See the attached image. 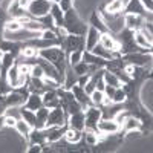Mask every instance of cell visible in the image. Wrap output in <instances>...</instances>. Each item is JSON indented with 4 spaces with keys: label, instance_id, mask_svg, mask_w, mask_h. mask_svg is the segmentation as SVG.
Returning a JSON list of instances; mask_svg holds the SVG:
<instances>
[{
    "label": "cell",
    "instance_id": "6da1fadb",
    "mask_svg": "<svg viewBox=\"0 0 153 153\" xmlns=\"http://www.w3.org/2000/svg\"><path fill=\"white\" fill-rule=\"evenodd\" d=\"M69 34L72 35H84L89 25H86V22L81 19V16L78 14V11L75 8H71L69 11L65 12V25H63Z\"/></svg>",
    "mask_w": 153,
    "mask_h": 153
},
{
    "label": "cell",
    "instance_id": "7a4b0ae2",
    "mask_svg": "<svg viewBox=\"0 0 153 153\" xmlns=\"http://www.w3.org/2000/svg\"><path fill=\"white\" fill-rule=\"evenodd\" d=\"M101 19L106 23L107 31L110 34H118L124 28V12H117V14H110V12H100Z\"/></svg>",
    "mask_w": 153,
    "mask_h": 153
},
{
    "label": "cell",
    "instance_id": "3957f363",
    "mask_svg": "<svg viewBox=\"0 0 153 153\" xmlns=\"http://www.w3.org/2000/svg\"><path fill=\"white\" fill-rule=\"evenodd\" d=\"M51 6H52V3H51L49 0H31V3L28 6V14L32 19L45 17V16L49 14Z\"/></svg>",
    "mask_w": 153,
    "mask_h": 153
},
{
    "label": "cell",
    "instance_id": "277c9868",
    "mask_svg": "<svg viewBox=\"0 0 153 153\" xmlns=\"http://www.w3.org/2000/svg\"><path fill=\"white\" fill-rule=\"evenodd\" d=\"M101 118H103V110H101V107H97L94 104L87 106L84 109V121H86V127H84V129L97 130V124H98V121Z\"/></svg>",
    "mask_w": 153,
    "mask_h": 153
},
{
    "label": "cell",
    "instance_id": "5b68a950",
    "mask_svg": "<svg viewBox=\"0 0 153 153\" xmlns=\"http://www.w3.org/2000/svg\"><path fill=\"white\" fill-rule=\"evenodd\" d=\"M58 46L65 51L66 55L71 54L72 51H84V35H72V34H69Z\"/></svg>",
    "mask_w": 153,
    "mask_h": 153
},
{
    "label": "cell",
    "instance_id": "8992f818",
    "mask_svg": "<svg viewBox=\"0 0 153 153\" xmlns=\"http://www.w3.org/2000/svg\"><path fill=\"white\" fill-rule=\"evenodd\" d=\"M66 124H68V113L63 110L61 106L49 109L46 127H61V126H66Z\"/></svg>",
    "mask_w": 153,
    "mask_h": 153
},
{
    "label": "cell",
    "instance_id": "52a82bcc",
    "mask_svg": "<svg viewBox=\"0 0 153 153\" xmlns=\"http://www.w3.org/2000/svg\"><path fill=\"white\" fill-rule=\"evenodd\" d=\"M124 61H127V65H133L139 68H146L147 65H152V52H132V54H124L123 55Z\"/></svg>",
    "mask_w": 153,
    "mask_h": 153
},
{
    "label": "cell",
    "instance_id": "ba28073f",
    "mask_svg": "<svg viewBox=\"0 0 153 153\" xmlns=\"http://www.w3.org/2000/svg\"><path fill=\"white\" fill-rule=\"evenodd\" d=\"M35 63L42 66V69H43V72H45V76L54 78V80H57V81L61 84L63 76L60 75V72L57 71V68H55L51 61H48V60H45V58H42V57H37V58H35Z\"/></svg>",
    "mask_w": 153,
    "mask_h": 153
},
{
    "label": "cell",
    "instance_id": "9c48e42d",
    "mask_svg": "<svg viewBox=\"0 0 153 153\" xmlns=\"http://www.w3.org/2000/svg\"><path fill=\"white\" fill-rule=\"evenodd\" d=\"M100 45L103 46L104 49L110 51V52H120L121 51V43L117 40V37H113L110 32H104V34H101L100 37ZM121 54V52H120Z\"/></svg>",
    "mask_w": 153,
    "mask_h": 153
},
{
    "label": "cell",
    "instance_id": "30bf717a",
    "mask_svg": "<svg viewBox=\"0 0 153 153\" xmlns=\"http://www.w3.org/2000/svg\"><path fill=\"white\" fill-rule=\"evenodd\" d=\"M97 130L98 132H103L106 135H117L120 130H121V127L115 123L112 118H101L97 124Z\"/></svg>",
    "mask_w": 153,
    "mask_h": 153
},
{
    "label": "cell",
    "instance_id": "8fae6325",
    "mask_svg": "<svg viewBox=\"0 0 153 153\" xmlns=\"http://www.w3.org/2000/svg\"><path fill=\"white\" fill-rule=\"evenodd\" d=\"M146 23L144 16H138V14H124V28L130 29V31H139L143 28V25Z\"/></svg>",
    "mask_w": 153,
    "mask_h": 153
},
{
    "label": "cell",
    "instance_id": "7c38bea8",
    "mask_svg": "<svg viewBox=\"0 0 153 153\" xmlns=\"http://www.w3.org/2000/svg\"><path fill=\"white\" fill-rule=\"evenodd\" d=\"M100 37H101L100 31L89 26L84 34V51H92L97 45H100Z\"/></svg>",
    "mask_w": 153,
    "mask_h": 153
},
{
    "label": "cell",
    "instance_id": "4fadbf2b",
    "mask_svg": "<svg viewBox=\"0 0 153 153\" xmlns=\"http://www.w3.org/2000/svg\"><path fill=\"white\" fill-rule=\"evenodd\" d=\"M68 127L83 132V130H84V127H86L84 110H78V112H75V113L69 115V117H68Z\"/></svg>",
    "mask_w": 153,
    "mask_h": 153
},
{
    "label": "cell",
    "instance_id": "5bb4252c",
    "mask_svg": "<svg viewBox=\"0 0 153 153\" xmlns=\"http://www.w3.org/2000/svg\"><path fill=\"white\" fill-rule=\"evenodd\" d=\"M43 98V106L48 109H54L60 106V98L57 94V89H46V91L42 94Z\"/></svg>",
    "mask_w": 153,
    "mask_h": 153
},
{
    "label": "cell",
    "instance_id": "9a60e30c",
    "mask_svg": "<svg viewBox=\"0 0 153 153\" xmlns=\"http://www.w3.org/2000/svg\"><path fill=\"white\" fill-rule=\"evenodd\" d=\"M71 92H72V95H74V98L78 101V103L81 104V107H83V110L87 107V106H91V98H89V95L84 92V89H83V86H78V84H74L72 87H71Z\"/></svg>",
    "mask_w": 153,
    "mask_h": 153
},
{
    "label": "cell",
    "instance_id": "2e32d148",
    "mask_svg": "<svg viewBox=\"0 0 153 153\" xmlns=\"http://www.w3.org/2000/svg\"><path fill=\"white\" fill-rule=\"evenodd\" d=\"M26 95H23L22 92L12 89V91L6 95V103H8V107H22L25 106V101H26Z\"/></svg>",
    "mask_w": 153,
    "mask_h": 153
},
{
    "label": "cell",
    "instance_id": "e0dca14e",
    "mask_svg": "<svg viewBox=\"0 0 153 153\" xmlns=\"http://www.w3.org/2000/svg\"><path fill=\"white\" fill-rule=\"evenodd\" d=\"M81 61H84L89 66H98V68H104L106 66V60L100 58L98 55H95L92 51H83V58Z\"/></svg>",
    "mask_w": 153,
    "mask_h": 153
},
{
    "label": "cell",
    "instance_id": "ac0fdd59",
    "mask_svg": "<svg viewBox=\"0 0 153 153\" xmlns=\"http://www.w3.org/2000/svg\"><path fill=\"white\" fill-rule=\"evenodd\" d=\"M48 115H49V109L48 107H40L38 110H35V126L34 129L42 130L46 127V121H48Z\"/></svg>",
    "mask_w": 153,
    "mask_h": 153
},
{
    "label": "cell",
    "instance_id": "d6986e66",
    "mask_svg": "<svg viewBox=\"0 0 153 153\" xmlns=\"http://www.w3.org/2000/svg\"><path fill=\"white\" fill-rule=\"evenodd\" d=\"M124 14H138V16H144V6L141 5V2L139 0H129L127 2V5L124 6Z\"/></svg>",
    "mask_w": 153,
    "mask_h": 153
},
{
    "label": "cell",
    "instance_id": "ffe728a7",
    "mask_svg": "<svg viewBox=\"0 0 153 153\" xmlns=\"http://www.w3.org/2000/svg\"><path fill=\"white\" fill-rule=\"evenodd\" d=\"M25 107L31 109V110H38L40 107H43V98L40 94H29L26 101H25Z\"/></svg>",
    "mask_w": 153,
    "mask_h": 153
},
{
    "label": "cell",
    "instance_id": "44dd1931",
    "mask_svg": "<svg viewBox=\"0 0 153 153\" xmlns=\"http://www.w3.org/2000/svg\"><path fill=\"white\" fill-rule=\"evenodd\" d=\"M141 120L139 117H135V115H129V117L126 118V121L123 123L121 129H124L126 132H130V130H141Z\"/></svg>",
    "mask_w": 153,
    "mask_h": 153
},
{
    "label": "cell",
    "instance_id": "7402d4cb",
    "mask_svg": "<svg viewBox=\"0 0 153 153\" xmlns=\"http://www.w3.org/2000/svg\"><path fill=\"white\" fill-rule=\"evenodd\" d=\"M26 86H28L29 94H40L42 95L46 91L45 84H43V78H34V76H29Z\"/></svg>",
    "mask_w": 153,
    "mask_h": 153
},
{
    "label": "cell",
    "instance_id": "603a6c76",
    "mask_svg": "<svg viewBox=\"0 0 153 153\" xmlns=\"http://www.w3.org/2000/svg\"><path fill=\"white\" fill-rule=\"evenodd\" d=\"M89 26L95 28V29L100 31L101 34L109 32V31H107V26H106V23L103 22V19H101V14H100V12H92L91 20H89Z\"/></svg>",
    "mask_w": 153,
    "mask_h": 153
},
{
    "label": "cell",
    "instance_id": "cb8c5ba5",
    "mask_svg": "<svg viewBox=\"0 0 153 153\" xmlns=\"http://www.w3.org/2000/svg\"><path fill=\"white\" fill-rule=\"evenodd\" d=\"M49 14H51V17L54 19L55 26H63V25H65V12L61 11V8H60L58 3H52Z\"/></svg>",
    "mask_w": 153,
    "mask_h": 153
},
{
    "label": "cell",
    "instance_id": "d4e9b609",
    "mask_svg": "<svg viewBox=\"0 0 153 153\" xmlns=\"http://www.w3.org/2000/svg\"><path fill=\"white\" fill-rule=\"evenodd\" d=\"M14 129H16V132H17V133L22 136V138L28 139L34 127H31V126H29L26 121H25V120L19 118V120H17V123H16V126H14Z\"/></svg>",
    "mask_w": 153,
    "mask_h": 153
},
{
    "label": "cell",
    "instance_id": "484cf974",
    "mask_svg": "<svg viewBox=\"0 0 153 153\" xmlns=\"http://www.w3.org/2000/svg\"><path fill=\"white\" fill-rule=\"evenodd\" d=\"M63 139H65L68 144H76V143H80L81 139H83V133L80 130H75V129L68 127L65 135H63Z\"/></svg>",
    "mask_w": 153,
    "mask_h": 153
},
{
    "label": "cell",
    "instance_id": "4316f807",
    "mask_svg": "<svg viewBox=\"0 0 153 153\" xmlns=\"http://www.w3.org/2000/svg\"><path fill=\"white\" fill-rule=\"evenodd\" d=\"M29 143L31 144H38V146H45L48 141H46V136H45V132L43 130H38V129H32L31 135H29Z\"/></svg>",
    "mask_w": 153,
    "mask_h": 153
},
{
    "label": "cell",
    "instance_id": "83f0119b",
    "mask_svg": "<svg viewBox=\"0 0 153 153\" xmlns=\"http://www.w3.org/2000/svg\"><path fill=\"white\" fill-rule=\"evenodd\" d=\"M103 80H104V83H106L107 86L121 87V81L118 80L117 74H113L112 71H109V69H106V68H104V71H103Z\"/></svg>",
    "mask_w": 153,
    "mask_h": 153
},
{
    "label": "cell",
    "instance_id": "f1b7e54d",
    "mask_svg": "<svg viewBox=\"0 0 153 153\" xmlns=\"http://www.w3.org/2000/svg\"><path fill=\"white\" fill-rule=\"evenodd\" d=\"M133 43L138 46V48H141V49H152V43L147 42V38L139 32V31H135L133 32Z\"/></svg>",
    "mask_w": 153,
    "mask_h": 153
},
{
    "label": "cell",
    "instance_id": "f546056e",
    "mask_svg": "<svg viewBox=\"0 0 153 153\" xmlns=\"http://www.w3.org/2000/svg\"><path fill=\"white\" fill-rule=\"evenodd\" d=\"M22 28L28 29V31H32V32H42L43 31V26H42L40 20H38V19H32V17L25 22Z\"/></svg>",
    "mask_w": 153,
    "mask_h": 153
},
{
    "label": "cell",
    "instance_id": "4dcf8cb0",
    "mask_svg": "<svg viewBox=\"0 0 153 153\" xmlns=\"http://www.w3.org/2000/svg\"><path fill=\"white\" fill-rule=\"evenodd\" d=\"M0 61H2V71H0V72H6L16 63V55L11 54V52H5V54H2Z\"/></svg>",
    "mask_w": 153,
    "mask_h": 153
},
{
    "label": "cell",
    "instance_id": "1f68e13d",
    "mask_svg": "<svg viewBox=\"0 0 153 153\" xmlns=\"http://www.w3.org/2000/svg\"><path fill=\"white\" fill-rule=\"evenodd\" d=\"M20 115H22V120H25L31 127L35 126V112L31 109H26L25 106L20 107Z\"/></svg>",
    "mask_w": 153,
    "mask_h": 153
},
{
    "label": "cell",
    "instance_id": "d6a6232c",
    "mask_svg": "<svg viewBox=\"0 0 153 153\" xmlns=\"http://www.w3.org/2000/svg\"><path fill=\"white\" fill-rule=\"evenodd\" d=\"M106 12H110V14H117V12H123L124 11V5L121 0H109L106 5Z\"/></svg>",
    "mask_w": 153,
    "mask_h": 153
},
{
    "label": "cell",
    "instance_id": "836d02e7",
    "mask_svg": "<svg viewBox=\"0 0 153 153\" xmlns=\"http://www.w3.org/2000/svg\"><path fill=\"white\" fill-rule=\"evenodd\" d=\"M126 100H127V92H126V89H124L123 86L115 89V94H113V97H112L113 104H124Z\"/></svg>",
    "mask_w": 153,
    "mask_h": 153
},
{
    "label": "cell",
    "instance_id": "e575fe53",
    "mask_svg": "<svg viewBox=\"0 0 153 153\" xmlns=\"http://www.w3.org/2000/svg\"><path fill=\"white\" fill-rule=\"evenodd\" d=\"M12 91V87L6 78V72H0V95H8Z\"/></svg>",
    "mask_w": 153,
    "mask_h": 153
},
{
    "label": "cell",
    "instance_id": "d590c367",
    "mask_svg": "<svg viewBox=\"0 0 153 153\" xmlns=\"http://www.w3.org/2000/svg\"><path fill=\"white\" fill-rule=\"evenodd\" d=\"M92 52L95 54V55H98L100 58H103V60H112V52L110 51H107V49H104L101 45H97L94 49H92Z\"/></svg>",
    "mask_w": 153,
    "mask_h": 153
},
{
    "label": "cell",
    "instance_id": "8d00e7d4",
    "mask_svg": "<svg viewBox=\"0 0 153 153\" xmlns=\"http://www.w3.org/2000/svg\"><path fill=\"white\" fill-rule=\"evenodd\" d=\"M3 29H6V31H9V32H16V31L22 29V23H20L17 19H8V20L5 22Z\"/></svg>",
    "mask_w": 153,
    "mask_h": 153
},
{
    "label": "cell",
    "instance_id": "74e56055",
    "mask_svg": "<svg viewBox=\"0 0 153 153\" xmlns=\"http://www.w3.org/2000/svg\"><path fill=\"white\" fill-rule=\"evenodd\" d=\"M89 98H91V104H94L97 107H101V103H103V98H104V92L95 89V91L89 95Z\"/></svg>",
    "mask_w": 153,
    "mask_h": 153
},
{
    "label": "cell",
    "instance_id": "f35d334b",
    "mask_svg": "<svg viewBox=\"0 0 153 153\" xmlns=\"http://www.w3.org/2000/svg\"><path fill=\"white\" fill-rule=\"evenodd\" d=\"M83 58V51H72L71 54H68V65L75 66L76 63H80Z\"/></svg>",
    "mask_w": 153,
    "mask_h": 153
},
{
    "label": "cell",
    "instance_id": "ab89813d",
    "mask_svg": "<svg viewBox=\"0 0 153 153\" xmlns=\"http://www.w3.org/2000/svg\"><path fill=\"white\" fill-rule=\"evenodd\" d=\"M38 20H40L43 29H52V31H55V28H57V26H55L54 19L51 17V14H48V16H45V17H40Z\"/></svg>",
    "mask_w": 153,
    "mask_h": 153
},
{
    "label": "cell",
    "instance_id": "60d3db41",
    "mask_svg": "<svg viewBox=\"0 0 153 153\" xmlns=\"http://www.w3.org/2000/svg\"><path fill=\"white\" fill-rule=\"evenodd\" d=\"M71 68H72V71H74V74H75L76 76L89 74V66L86 65L84 61H80V63H76L75 66H71Z\"/></svg>",
    "mask_w": 153,
    "mask_h": 153
},
{
    "label": "cell",
    "instance_id": "b9f144b4",
    "mask_svg": "<svg viewBox=\"0 0 153 153\" xmlns=\"http://www.w3.org/2000/svg\"><path fill=\"white\" fill-rule=\"evenodd\" d=\"M29 76H34V78H43V76H45V72H43L42 66H40V65H37V63H34V65L31 66Z\"/></svg>",
    "mask_w": 153,
    "mask_h": 153
},
{
    "label": "cell",
    "instance_id": "7bdbcfd3",
    "mask_svg": "<svg viewBox=\"0 0 153 153\" xmlns=\"http://www.w3.org/2000/svg\"><path fill=\"white\" fill-rule=\"evenodd\" d=\"M42 38H45V40H52V42H57L55 31H52V29H43V31H42ZM57 43H58V42H57Z\"/></svg>",
    "mask_w": 153,
    "mask_h": 153
},
{
    "label": "cell",
    "instance_id": "ee69618b",
    "mask_svg": "<svg viewBox=\"0 0 153 153\" xmlns=\"http://www.w3.org/2000/svg\"><path fill=\"white\" fill-rule=\"evenodd\" d=\"M58 5H60V8H61L63 12H66L71 8H74V0H60Z\"/></svg>",
    "mask_w": 153,
    "mask_h": 153
},
{
    "label": "cell",
    "instance_id": "f6af8a7d",
    "mask_svg": "<svg viewBox=\"0 0 153 153\" xmlns=\"http://www.w3.org/2000/svg\"><path fill=\"white\" fill-rule=\"evenodd\" d=\"M16 123H17V118L9 117V115H5V127L6 129H14Z\"/></svg>",
    "mask_w": 153,
    "mask_h": 153
},
{
    "label": "cell",
    "instance_id": "bcb514c9",
    "mask_svg": "<svg viewBox=\"0 0 153 153\" xmlns=\"http://www.w3.org/2000/svg\"><path fill=\"white\" fill-rule=\"evenodd\" d=\"M8 109V103H6V95H0V117L5 115Z\"/></svg>",
    "mask_w": 153,
    "mask_h": 153
},
{
    "label": "cell",
    "instance_id": "7dc6e473",
    "mask_svg": "<svg viewBox=\"0 0 153 153\" xmlns=\"http://www.w3.org/2000/svg\"><path fill=\"white\" fill-rule=\"evenodd\" d=\"M89 78H91V75H89V74H86V75H80V76H78V80H76V84H78V86H84V84L89 81Z\"/></svg>",
    "mask_w": 153,
    "mask_h": 153
},
{
    "label": "cell",
    "instance_id": "c3c4849f",
    "mask_svg": "<svg viewBox=\"0 0 153 153\" xmlns=\"http://www.w3.org/2000/svg\"><path fill=\"white\" fill-rule=\"evenodd\" d=\"M115 89H117V87H113V86H107V84H106V87H104V91H103V92H104V95H106V97L112 98V97H113V94H115Z\"/></svg>",
    "mask_w": 153,
    "mask_h": 153
},
{
    "label": "cell",
    "instance_id": "681fc988",
    "mask_svg": "<svg viewBox=\"0 0 153 153\" xmlns=\"http://www.w3.org/2000/svg\"><path fill=\"white\" fill-rule=\"evenodd\" d=\"M139 2H141V5L144 6L146 11H152L153 9V2L152 0H139Z\"/></svg>",
    "mask_w": 153,
    "mask_h": 153
},
{
    "label": "cell",
    "instance_id": "f907efd6",
    "mask_svg": "<svg viewBox=\"0 0 153 153\" xmlns=\"http://www.w3.org/2000/svg\"><path fill=\"white\" fill-rule=\"evenodd\" d=\"M17 3H19L20 8H23V9L28 11V6H29V3H31V0H17Z\"/></svg>",
    "mask_w": 153,
    "mask_h": 153
},
{
    "label": "cell",
    "instance_id": "816d5d0a",
    "mask_svg": "<svg viewBox=\"0 0 153 153\" xmlns=\"http://www.w3.org/2000/svg\"><path fill=\"white\" fill-rule=\"evenodd\" d=\"M26 152H28V153H35V152L38 153V152H42V146H38V144H32V146H31V149H28Z\"/></svg>",
    "mask_w": 153,
    "mask_h": 153
},
{
    "label": "cell",
    "instance_id": "f5cc1de1",
    "mask_svg": "<svg viewBox=\"0 0 153 153\" xmlns=\"http://www.w3.org/2000/svg\"><path fill=\"white\" fill-rule=\"evenodd\" d=\"M2 129H5V115L0 117V130H2Z\"/></svg>",
    "mask_w": 153,
    "mask_h": 153
},
{
    "label": "cell",
    "instance_id": "db71d44e",
    "mask_svg": "<svg viewBox=\"0 0 153 153\" xmlns=\"http://www.w3.org/2000/svg\"><path fill=\"white\" fill-rule=\"evenodd\" d=\"M49 2H51V3H58L60 0H49Z\"/></svg>",
    "mask_w": 153,
    "mask_h": 153
},
{
    "label": "cell",
    "instance_id": "11a10c76",
    "mask_svg": "<svg viewBox=\"0 0 153 153\" xmlns=\"http://www.w3.org/2000/svg\"><path fill=\"white\" fill-rule=\"evenodd\" d=\"M121 2H123V5L126 6V5H127V2H129V0H121Z\"/></svg>",
    "mask_w": 153,
    "mask_h": 153
},
{
    "label": "cell",
    "instance_id": "9f6ffc18",
    "mask_svg": "<svg viewBox=\"0 0 153 153\" xmlns=\"http://www.w3.org/2000/svg\"><path fill=\"white\" fill-rule=\"evenodd\" d=\"M2 54L3 52H0V58H2ZM0 71H2V61H0Z\"/></svg>",
    "mask_w": 153,
    "mask_h": 153
},
{
    "label": "cell",
    "instance_id": "6f0895ef",
    "mask_svg": "<svg viewBox=\"0 0 153 153\" xmlns=\"http://www.w3.org/2000/svg\"><path fill=\"white\" fill-rule=\"evenodd\" d=\"M0 3H2V0H0Z\"/></svg>",
    "mask_w": 153,
    "mask_h": 153
},
{
    "label": "cell",
    "instance_id": "680465c9",
    "mask_svg": "<svg viewBox=\"0 0 153 153\" xmlns=\"http://www.w3.org/2000/svg\"><path fill=\"white\" fill-rule=\"evenodd\" d=\"M0 11H2V9H0Z\"/></svg>",
    "mask_w": 153,
    "mask_h": 153
}]
</instances>
